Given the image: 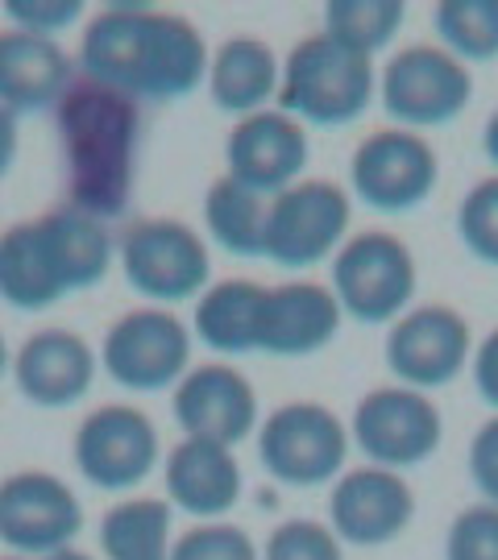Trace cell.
<instances>
[{
  "label": "cell",
  "mask_w": 498,
  "mask_h": 560,
  "mask_svg": "<svg viewBox=\"0 0 498 560\" xmlns=\"http://www.w3.org/2000/svg\"><path fill=\"white\" fill-rule=\"evenodd\" d=\"M212 50L183 13L108 4L83 25L80 71L129 101H183L208 83Z\"/></svg>",
  "instance_id": "obj_1"
},
{
  "label": "cell",
  "mask_w": 498,
  "mask_h": 560,
  "mask_svg": "<svg viewBox=\"0 0 498 560\" xmlns=\"http://www.w3.org/2000/svg\"><path fill=\"white\" fill-rule=\"evenodd\" d=\"M117 241L108 224L62 203L0 233V300L13 312H46L108 279Z\"/></svg>",
  "instance_id": "obj_2"
},
{
  "label": "cell",
  "mask_w": 498,
  "mask_h": 560,
  "mask_svg": "<svg viewBox=\"0 0 498 560\" xmlns=\"http://www.w3.org/2000/svg\"><path fill=\"white\" fill-rule=\"evenodd\" d=\"M67 166V203L96 221L120 217L134 196L141 108L104 83L76 75L55 108Z\"/></svg>",
  "instance_id": "obj_3"
},
{
  "label": "cell",
  "mask_w": 498,
  "mask_h": 560,
  "mask_svg": "<svg viewBox=\"0 0 498 560\" xmlns=\"http://www.w3.org/2000/svg\"><path fill=\"white\" fill-rule=\"evenodd\" d=\"M379 96V67L328 38L324 30L291 46L279 75V113L316 129H345L370 113Z\"/></svg>",
  "instance_id": "obj_4"
},
{
  "label": "cell",
  "mask_w": 498,
  "mask_h": 560,
  "mask_svg": "<svg viewBox=\"0 0 498 560\" xmlns=\"http://www.w3.org/2000/svg\"><path fill=\"white\" fill-rule=\"evenodd\" d=\"M333 295L358 324H395L416 307L419 266L412 245L386 229L354 233L333 258Z\"/></svg>",
  "instance_id": "obj_5"
},
{
  "label": "cell",
  "mask_w": 498,
  "mask_h": 560,
  "mask_svg": "<svg viewBox=\"0 0 498 560\" xmlns=\"http://www.w3.org/2000/svg\"><path fill=\"white\" fill-rule=\"evenodd\" d=\"M125 282L154 307L199 300L212 287V254L192 224L175 217H141L117 241Z\"/></svg>",
  "instance_id": "obj_6"
},
{
  "label": "cell",
  "mask_w": 498,
  "mask_h": 560,
  "mask_svg": "<svg viewBox=\"0 0 498 560\" xmlns=\"http://www.w3.org/2000/svg\"><path fill=\"white\" fill-rule=\"evenodd\" d=\"M349 448V428L324 402H282L258 423L262 469L291 490H316L324 481H337L345 474Z\"/></svg>",
  "instance_id": "obj_7"
},
{
  "label": "cell",
  "mask_w": 498,
  "mask_h": 560,
  "mask_svg": "<svg viewBox=\"0 0 498 560\" xmlns=\"http://www.w3.org/2000/svg\"><path fill=\"white\" fill-rule=\"evenodd\" d=\"M379 101L398 129H440L470 108L474 75L440 42H412L379 71Z\"/></svg>",
  "instance_id": "obj_8"
},
{
  "label": "cell",
  "mask_w": 498,
  "mask_h": 560,
  "mask_svg": "<svg viewBox=\"0 0 498 560\" xmlns=\"http://www.w3.org/2000/svg\"><path fill=\"white\" fill-rule=\"evenodd\" d=\"M440 183V159L432 141L416 129L382 125L358 141L349 154V196L370 212L407 217L432 200Z\"/></svg>",
  "instance_id": "obj_9"
},
{
  "label": "cell",
  "mask_w": 498,
  "mask_h": 560,
  "mask_svg": "<svg viewBox=\"0 0 498 560\" xmlns=\"http://www.w3.org/2000/svg\"><path fill=\"white\" fill-rule=\"evenodd\" d=\"M100 365L125 390H175L192 370V328L154 303L134 307L108 324L100 340Z\"/></svg>",
  "instance_id": "obj_10"
},
{
  "label": "cell",
  "mask_w": 498,
  "mask_h": 560,
  "mask_svg": "<svg viewBox=\"0 0 498 560\" xmlns=\"http://www.w3.org/2000/svg\"><path fill=\"white\" fill-rule=\"evenodd\" d=\"M354 224V196L333 179H299L266 208V258L282 270H312L337 258Z\"/></svg>",
  "instance_id": "obj_11"
},
{
  "label": "cell",
  "mask_w": 498,
  "mask_h": 560,
  "mask_svg": "<svg viewBox=\"0 0 498 560\" xmlns=\"http://www.w3.org/2000/svg\"><path fill=\"white\" fill-rule=\"evenodd\" d=\"M349 436L370 465L403 474V469H416L428 457H437L440 441H444V420H440L432 395L403 386V382H386L358 399Z\"/></svg>",
  "instance_id": "obj_12"
},
{
  "label": "cell",
  "mask_w": 498,
  "mask_h": 560,
  "mask_svg": "<svg viewBox=\"0 0 498 560\" xmlns=\"http://www.w3.org/2000/svg\"><path fill=\"white\" fill-rule=\"evenodd\" d=\"M386 370L416 390H440L474 361V328L449 303H416L386 332Z\"/></svg>",
  "instance_id": "obj_13"
},
{
  "label": "cell",
  "mask_w": 498,
  "mask_h": 560,
  "mask_svg": "<svg viewBox=\"0 0 498 560\" xmlns=\"http://www.w3.org/2000/svg\"><path fill=\"white\" fill-rule=\"evenodd\" d=\"M83 532L76 490L46 469H21L0 478V544L13 557H55Z\"/></svg>",
  "instance_id": "obj_14"
},
{
  "label": "cell",
  "mask_w": 498,
  "mask_h": 560,
  "mask_svg": "<svg viewBox=\"0 0 498 560\" xmlns=\"http://www.w3.org/2000/svg\"><path fill=\"white\" fill-rule=\"evenodd\" d=\"M76 469L96 490H134L159 469V428L129 402H104L76 428Z\"/></svg>",
  "instance_id": "obj_15"
},
{
  "label": "cell",
  "mask_w": 498,
  "mask_h": 560,
  "mask_svg": "<svg viewBox=\"0 0 498 560\" xmlns=\"http://www.w3.org/2000/svg\"><path fill=\"white\" fill-rule=\"evenodd\" d=\"M412 520H416V490L395 469L358 465L345 469L328 490V527L337 532L340 544L382 548L398 540Z\"/></svg>",
  "instance_id": "obj_16"
},
{
  "label": "cell",
  "mask_w": 498,
  "mask_h": 560,
  "mask_svg": "<svg viewBox=\"0 0 498 560\" xmlns=\"http://www.w3.org/2000/svg\"><path fill=\"white\" fill-rule=\"evenodd\" d=\"M171 411L183 436L217 444H241L258 432V390L229 361L192 365L171 390Z\"/></svg>",
  "instance_id": "obj_17"
},
{
  "label": "cell",
  "mask_w": 498,
  "mask_h": 560,
  "mask_svg": "<svg viewBox=\"0 0 498 560\" xmlns=\"http://www.w3.org/2000/svg\"><path fill=\"white\" fill-rule=\"evenodd\" d=\"M224 162H229V179L275 200L308 171V129L279 108H262L233 125L224 141Z\"/></svg>",
  "instance_id": "obj_18"
},
{
  "label": "cell",
  "mask_w": 498,
  "mask_h": 560,
  "mask_svg": "<svg viewBox=\"0 0 498 560\" xmlns=\"http://www.w3.org/2000/svg\"><path fill=\"white\" fill-rule=\"evenodd\" d=\"M96 370V349L71 328H38L13 353L18 395L34 407H46V411H62V407H76L88 399Z\"/></svg>",
  "instance_id": "obj_19"
},
{
  "label": "cell",
  "mask_w": 498,
  "mask_h": 560,
  "mask_svg": "<svg viewBox=\"0 0 498 560\" xmlns=\"http://www.w3.org/2000/svg\"><path fill=\"white\" fill-rule=\"evenodd\" d=\"M340 312L333 287L312 279H287L279 287H266L258 328V353L270 358H312L328 349L340 332Z\"/></svg>",
  "instance_id": "obj_20"
},
{
  "label": "cell",
  "mask_w": 498,
  "mask_h": 560,
  "mask_svg": "<svg viewBox=\"0 0 498 560\" xmlns=\"http://www.w3.org/2000/svg\"><path fill=\"white\" fill-rule=\"evenodd\" d=\"M76 83V62L55 38L25 30H0V108L13 117H34L59 108Z\"/></svg>",
  "instance_id": "obj_21"
},
{
  "label": "cell",
  "mask_w": 498,
  "mask_h": 560,
  "mask_svg": "<svg viewBox=\"0 0 498 560\" xmlns=\"http://www.w3.org/2000/svg\"><path fill=\"white\" fill-rule=\"evenodd\" d=\"M166 502L196 520H220L241 499V465L229 444L183 436L162 460Z\"/></svg>",
  "instance_id": "obj_22"
},
{
  "label": "cell",
  "mask_w": 498,
  "mask_h": 560,
  "mask_svg": "<svg viewBox=\"0 0 498 560\" xmlns=\"http://www.w3.org/2000/svg\"><path fill=\"white\" fill-rule=\"evenodd\" d=\"M282 62L275 46L250 34H238L208 62V96L229 117H254L279 96Z\"/></svg>",
  "instance_id": "obj_23"
},
{
  "label": "cell",
  "mask_w": 498,
  "mask_h": 560,
  "mask_svg": "<svg viewBox=\"0 0 498 560\" xmlns=\"http://www.w3.org/2000/svg\"><path fill=\"white\" fill-rule=\"evenodd\" d=\"M262 303L266 287L254 279H220L196 300L192 312V337L224 358L258 353Z\"/></svg>",
  "instance_id": "obj_24"
},
{
  "label": "cell",
  "mask_w": 498,
  "mask_h": 560,
  "mask_svg": "<svg viewBox=\"0 0 498 560\" xmlns=\"http://www.w3.org/2000/svg\"><path fill=\"white\" fill-rule=\"evenodd\" d=\"M266 208L270 200L220 175L204 191V224L208 237L233 258H266Z\"/></svg>",
  "instance_id": "obj_25"
},
{
  "label": "cell",
  "mask_w": 498,
  "mask_h": 560,
  "mask_svg": "<svg viewBox=\"0 0 498 560\" xmlns=\"http://www.w3.org/2000/svg\"><path fill=\"white\" fill-rule=\"evenodd\" d=\"M171 502L125 499L100 520V552L104 560H171Z\"/></svg>",
  "instance_id": "obj_26"
},
{
  "label": "cell",
  "mask_w": 498,
  "mask_h": 560,
  "mask_svg": "<svg viewBox=\"0 0 498 560\" xmlns=\"http://www.w3.org/2000/svg\"><path fill=\"white\" fill-rule=\"evenodd\" d=\"M407 21L403 0H328L324 4V34L366 59H379L398 38Z\"/></svg>",
  "instance_id": "obj_27"
},
{
  "label": "cell",
  "mask_w": 498,
  "mask_h": 560,
  "mask_svg": "<svg viewBox=\"0 0 498 560\" xmlns=\"http://www.w3.org/2000/svg\"><path fill=\"white\" fill-rule=\"evenodd\" d=\"M432 30L465 67L498 59V0H440L432 9Z\"/></svg>",
  "instance_id": "obj_28"
},
{
  "label": "cell",
  "mask_w": 498,
  "mask_h": 560,
  "mask_svg": "<svg viewBox=\"0 0 498 560\" xmlns=\"http://www.w3.org/2000/svg\"><path fill=\"white\" fill-rule=\"evenodd\" d=\"M458 237L470 258L498 270V175H486L461 196Z\"/></svg>",
  "instance_id": "obj_29"
},
{
  "label": "cell",
  "mask_w": 498,
  "mask_h": 560,
  "mask_svg": "<svg viewBox=\"0 0 498 560\" xmlns=\"http://www.w3.org/2000/svg\"><path fill=\"white\" fill-rule=\"evenodd\" d=\"M262 560H345L337 532L320 520H287L279 523L266 544Z\"/></svg>",
  "instance_id": "obj_30"
},
{
  "label": "cell",
  "mask_w": 498,
  "mask_h": 560,
  "mask_svg": "<svg viewBox=\"0 0 498 560\" xmlns=\"http://www.w3.org/2000/svg\"><path fill=\"white\" fill-rule=\"evenodd\" d=\"M171 560H262L258 544L250 540V532L238 527V523H220L208 520L183 532L175 548H171Z\"/></svg>",
  "instance_id": "obj_31"
},
{
  "label": "cell",
  "mask_w": 498,
  "mask_h": 560,
  "mask_svg": "<svg viewBox=\"0 0 498 560\" xmlns=\"http://www.w3.org/2000/svg\"><path fill=\"white\" fill-rule=\"evenodd\" d=\"M444 560H498V506L474 502L444 532Z\"/></svg>",
  "instance_id": "obj_32"
},
{
  "label": "cell",
  "mask_w": 498,
  "mask_h": 560,
  "mask_svg": "<svg viewBox=\"0 0 498 560\" xmlns=\"http://www.w3.org/2000/svg\"><path fill=\"white\" fill-rule=\"evenodd\" d=\"M0 9L13 21V30L38 34V38H55L83 18V0H4Z\"/></svg>",
  "instance_id": "obj_33"
},
{
  "label": "cell",
  "mask_w": 498,
  "mask_h": 560,
  "mask_svg": "<svg viewBox=\"0 0 498 560\" xmlns=\"http://www.w3.org/2000/svg\"><path fill=\"white\" fill-rule=\"evenodd\" d=\"M465 469H470V481L482 494V502H495L498 506V416H490L474 432L470 453H465Z\"/></svg>",
  "instance_id": "obj_34"
},
{
  "label": "cell",
  "mask_w": 498,
  "mask_h": 560,
  "mask_svg": "<svg viewBox=\"0 0 498 560\" xmlns=\"http://www.w3.org/2000/svg\"><path fill=\"white\" fill-rule=\"evenodd\" d=\"M470 370H474V386H478L482 402L495 407V416H498V328H490V332L474 345Z\"/></svg>",
  "instance_id": "obj_35"
},
{
  "label": "cell",
  "mask_w": 498,
  "mask_h": 560,
  "mask_svg": "<svg viewBox=\"0 0 498 560\" xmlns=\"http://www.w3.org/2000/svg\"><path fill=\"white\" fill-rule=\"evenodd\" d=\"M18 162V117L0 108V179L13 171Z\"/></svg>",
  "instance_id": "obj_36"
},
{
  "label": "cell",
  "mask_w": 498,
  "mask_h": 560,
  "mask_svg": "<svg viewBox=\"0 0 498 560\" xmlns=\"http://www.w3.org/2000/svg\"><path fill=\"white\" fill-rule=\"evenodd\" d=\"M482 154L490 159V166H495V175H498V108L486 117V125H482Z\"/></svg>",
  "instance_id": "obj_37"
},
{
  "label": "cell",
  "mask_w": 498,
  "mask_h": 560,
  "mask_svg": "<svg viewBox=\"0 0 498 560\" xmlns=\"http://www.w3.org/2000/svg\"><path fill=\"white\" fill-rule=\"evenodd\" d=\"M42 560H92L88 552H80V548H62V552H55V557H42Z\"/></svg>",
  "instance_id": "obj_38"
},
{
  "label": "cell",
  "mask_w": 498,
  "mask_h": 560,
  "mask_svg": "<svg viewBox=\"0 0 498 560\" xmlns=\"http://www.w3.org/2000/svg\"><path fill=\"white\" fill-rule=\"evenodd\" d=\"M4 370H13V358H9V345H4V332H0V378H4Z\"/></svg>",
  "instance_id": "obj_39"
},
{
  "label": "cell",
  "mask_w": 498,
  "mask_h": 560,
  "mask_svg": "<svg viewBox=\"0 0 498 560\" xmlns=\"http://www.w3.org/2000/svg\"><path fill=\"white\" fill-rule=\"evenodd\" d=\"M0 560H30V557H0Z\"/></svg>",
  "instance_id": "obj_40"
}]
</instances>
